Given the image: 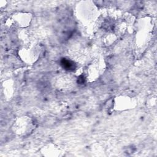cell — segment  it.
Returning <instances> with one entry per match:
<instances>
[{"label": "cell", "instance_id": "1", "mask_svg": "<svg viewBox=\"0 0 157 157\" xmlns=\"http://www.w3.org/2000/svg\"><path fill=\"white\" fill-rule=\"evenodd\" d=\"M61 64L62 65L63 68H64L66 70H67V71H74L75 68V63L73 61L66 58L62 59L61 61Z\"/></svg>", "mask_w": 157, "mask_h": 157}]
</instances>
